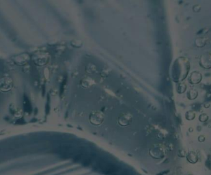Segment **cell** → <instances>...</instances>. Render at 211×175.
Returning a JSON list of instances; mask_svg holds the SVG:
<instances>
[{"instance_id":"6da1fadb","label":"cell","mask_w":211,"mask_h":175,"mask_svg":"<svg viewBox=\"0 0 211 175\" xmlns=\"http://www.w3.org/2000/svg\"><path fill=\"white\" fill-rule=\"evenodd\" d=\"M103 114L99 113V112H95V113L92 114L90 116V121L92 124L98 125L103 122Z\"/></svg>"},{"instance_id":"7a4b0ae2","label":"cell","mask_w":211,"mask_h":175,"mask_svg":"<svg viewBox=\"0 0 211 175\" xmlns=\"http://www.w3.org/2000/svg\"><path fill=\"white\" fill-rule=\"evenodd\" d=\"M131 121V118H129V115H122L119 118V124L122 126H127Z\"/></svg>"}]
</instances>
